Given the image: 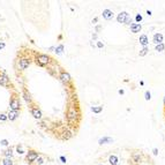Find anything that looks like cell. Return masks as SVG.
I'll return each instance as SVG.
<instances>
[{
    "label": "cell",
    "instance_id": "obj_1",
    "mask_svg": "<svg viewBox=\"0 0 165 165\" xmlns=\"http://www.w3.org/2000/svg\"><path fill=\"white\" fill-rule=\"evenodd\" d=\"M78 115H80V112H78V110L76 106H73V105H72V106L68 107L67 113H66V117H67L68 121H70V122L75 121V120L78 118Z\"/></svg>",
    "mask_w": 165,
    "mask_h": 165
},
{
    "label": "cell",
    "instance_id": "obj_2",
    "mask_svg": "<svg viewBox=\"0 0 165 165\" xmlns=\"http://www.w3.org/2000/svg\"><path fill=\"white\" fill-rule=\"evenodd\" d=\"M50 62V57L46 54H38L37 55V64H39L41 66H45Z\"/></svg>",
    "mask_w": 165,
    "mask_h": 165
},
{
    "label": "cell",
    "instance_id": "obj_3",
    "mask_svg": "<svg viewBox=\"0 0 165 165\" xmlns=\"http://www.w3.org/2000/svg\"><path fill=\"white\" fill-rule=\"evenodd\" d=\"M59 78H60L61 82L65 83V84H68L72 81V76H70L69 73H67V72H61L60 75H59Z\"/></svg>",
    "mask_w": 165,
    "mask_h": 165
},
{
    "label": "cell",
    "instance_id": "obj_4",
    "mask_svg": "<svg viewBox=\"0 0 165 165\" xmlns=\"http://www.w3.org/2000/svg\"><path fill=\"white\" fill-rule=\"evenodd\" d=\"M129 18V14L127 13V12H121V13H119L118 14V16H117V21H118V23H125L126 21H127V18Z\"/></svg>",
    "mask_w": 165,
    "mask_h": 165
},
{
    "label": "cell",
    "instance_id": "obj_5",
    "mask_svg": "<svg viewBox=\"0 0 165 165\" xmlns=\"http://www.w3.org/2000/svg\"><path fill=\"white\" fill-rule=\"evenodd\" d=\"M10 106V111H18L20 110V102H18V98H13L9 103Z\"/></svg>",
    "mask_w": 165,
    "mask_h": 165
},
{
    "label": "cell",
    "instance_id": "obj_6",
    "mask_svg": "<svg viewBox=\"0 0 165 165\" xmlns=\"http://www.w3.org/2000/svg\"><path fill=\"white\" fill-rule=\"evenodd\" d=\"M29 65H30V61H29V59H27V58H22V59H20V61H18V67L21 69H27L29 67Z\"/></svg>",
    "mask_w": 165,
    "mask_h": 165
},
{
    "label": "cell",
    "instance_id": "obj_7",
    "mask_svg": "<svg viewBox=\"0 0 165 165\" xmlns=\"http://www.w3.org/2000/svg\"><path fill=\"white\" fill-rule=\"evenodd\" d=\"M102 16H103L105 20H112L113 16H114V14H113V12L111 9H104L103 13H102Z\"/></svg>",
    "mask_w": 165,
    "mask_h": 165
},
{
    "label": "cell",
    "instance_id": "obj_8",
    "mask_svg": "<svg viewBox=\"0 0 165 165\" xmlns=\"http://www.w3.org/2000/svg\"><path fill=\"white\" fill-rule=\"evenodd\" d=\"M141 29H142L141 23H132V24H130V31H132L133 34H138V32H140Z\"/></svg>",
    "mask_w": 165,
    "mask_h": 165
},
{
    "label": "cell",
    "instance_id": "obj_9",
    "mask_svg": "<svg viewBox=\"0 0 165 165\" xmlns=\"http://www.w3.org/2000/svg\"><path fill=\"white\" fill-rule=\"evenodd\" d=\"M38 156H39L38 152H36V151H29L28 155H27V160H28V162H34V160L37 159Z\"/></svg>",
    "mask_w": 165,
    "mask_h": 165
},
{
    "label": "cell",
    "instance_id": "obj_10",
    "mask_svg": "<svg viewBox=\"0 0 165 165\" xmlns=\"http://www.w3.org/2000/svg\"><path fill=\"white\" fill-rule=\"evenodd\" d=\"M139 42L143 47H147V45L149 44V38H148L147 35H141L139 38Z\"/></svg>",
    "mask_w": 165,
    "mask_h": 165
},
{
    "label": "cell",
    "instance_id": "obj_11",
    "mask_svg": "<svg viewBox=\"0 0 165 165\" xmlns=\"http://www.w3.org/2000/svg\"><path fill=\"white\" fill-rule=\"evenodd\" d=\"M113 142V139L110 138V136H104V138H101L98 140V143L102 146V144H109V143H112Z\"/></svg>",
    "mask_w": 165,
    "mask_h": 165
},
{
    "label": "cell",
    "instance_id": "obj_12",
    "mask_svg": "<svg viewBox=\"0 0 165 165\" xmlns=\"http://www.w3.org/2000/svg\"><path fill=\"white\" fill-rule=\"evenodd\" d=\"M163 38H164V37H163V35H162L160 32H156V34L154 35V38H152V39H154V43L157 45V44L163 43Z\"/></svg>",
    "mask_w": 165,
    "mask_h": 165
},
{
    "label": "cell",
    "instance_id": "obj_13",
    "mask_svg": "<svg viewBox=\"0 0 165 165\" xmlns=\"http://www.w3.org/2000/svg\"><path fill=\"white\" fill-rule=\"evenodd\" d=\"M8 81H9V78L6 74H4V73L0 74V84H1V86H4V87L8 86Z\"/></svg>",
    "mask_w": 165,
    "mask_h": 165
},
{
    "label": "cell",
    "instance_id": "obj_14",
    "mask_svg": "<svg viewBox=\"0 0 165 165\" xmlns=\"http://www.w3.org/2000/svg\"><path fill=\"white\" fill-rule=\"evenodd\" d=\"M31 114L34 115V118H36V119H42V111L39 109H37V107L31 109Z\"/></svg>",
    "mask_w": 165,
    "mask_h": 165
},
{
    "label": "cell",
    "instance_id": "obj_15",
    "mask_svg": "<svg viewBox=\"0 0 165 165\" xmlns=\"http://www.w3.org/2000/svg\"><path fill=\"white\" fill-rule=\"evenodd\" d=\"M109 163L111 165H119V158L115 155H111L109 157Z\"/></svg>",
    "mask_w": 165,
    "mask_h": 165
},
{
    "label": "cell",
    "instance_id": "obj_16",
    "mask_svg": "<svg viewBox=\"0 0 165 165\" xmlns=\"http://www.w3.org/2000/svg\"><path fill=\"white\" fill-rule=\"evenodd\" d=\"M18 115V111H9V113L7 114V119L9 120H15Z\"/></svg>",
    "mask_w": 165,
    "mask_h": 165
},
{
    "label": "cell",
    "instance_id": "obj_17",
    "mask_svg": "<svg viewBox=\"0 0 165 165\" xmlns=\"http://www.w3.org/2000/svg\"><path fill=\"white\" fill-rule=\"evenodd\" d=\"M132 158H133V160H134L135 163H140V162L142 160V155H141L140 152H134V154L132 155Z\"/></svg>",
    "mask_w": 165,
    "mask_h": 165
},
{
    "label": "cell",
    "instance_id": "obj_18",
    "mask_svg": "<svg viewBox=\"0 0 165 165\" xmlns=\"http://www.w3.org/2000/svg\"><path fill=\"white\" fill-rule=\"evenodd\" d=\"M91 111L96 114H99V113L103 111V106H101V105H98V106H91Z\"/></svg>",
    "mask_w": 165,
    "mask_h": 165
},
{
    "label": "cell",
    "instance_id": "obj_19",
    "mask_svg": "<svg viewBox=\"0 0 165 165\" xmlns=\"http://www.w3.org/2000/svg\"><path fill=\"white\" fill-rule=\"evenodd\" d=\"M155 50H156L157 52H163V51L165 50V44L164 43L157 44L156 46H155Z\"/></svg>",
    "mask_w": 165,
    "mask_h": 165
},
{
    "label": "cell",
    "instance_id": "obj_20",
    "mask_svg": "<svg viewBox=\"0 0 165 165\" xmlns=\"http://www.w3.org/2000/svg\"><path fill=\"white\" fill-rule=\"evenodd\" d=\"M64 49H65V47H64V45L60 44V45H58V46L54 49V52L57 53V54H61V53L64 52Z\"/></svg>",
    "mask_w": 165,
    "mask_h": 165
},
{
    "label": "cell",
    "instance_id": "obj_21",
    "mask_svg": "<svg viewBox=\"0 0 165 165\" xmlns=\"http://www.w3.org/2000/svg\"><path fill=\"white\" fill-rule=\"evenodd\" d=\"M4 156H6L7 158H10V157L13 156V150H12V149H7V150L4 152Z\"/></svg>",
    "mask_w": 165,
    "mask_h": 165
},
{
    "label": "cell",
    "instance_id": "obj_22",
    "mask_svg": "<svg viewBox=\"0 0 165 165\" xmlns=\"http://www.w3.org/2000/svg\"><path fill=\"white\" fill-rule=\"evenodd\" d=\"M148 51H149V50H148V47H143V49H142V50L139 52V55H140V57H144V55L148 53Z\"/></svg>",
    "mask_w": 165,
    "mask_h": 165
},
{
    "label": "cell",
    "instance_id": "obj_23",
    "mask_svg": "<svg viewBox=\"0 0 165 165\" xmlns=\"http://www.w3.org/2000/svg\"><path fill=\"white\" fill-rule=\"evenodd\" d=\"M2 165H13V162H12L10 158H5L2 160Z\"/></svg>",
    "mask_w": 165,
    "mask_h": 165
},
{
    "label": "cell",
    "instance_id": "obj_24",
    "mask_svg": "<svg viewBox=\"0 0 165 165\" xmlns=\"http://www.w3.org/2000/svg\"><path fill=\"white\" fill-rule=\"evenodd\" d=\"M144 98H146V101H150V99H151V94H150V91H146V92H144Z\"/></svg>",
    "mask_w": 165,
    "mask_h": 165
},
{
    "label": "cell",
    "instance_id": "obj_25",
    "mask_svg": "<svg viewBox=\"0 0 165 165\" xmlns=\"http://www.w3.org/2000/svg\"><path fill=\"white\" fill-rule=\"evenodd\" d=\"M43 162H44V159L42 158V157H41V156L37 157V159H36V163H37V164H38V165H42V164H43Z\"/></svg>",
    "mask_w": 165,
    "mask_h": 165
},
{
    "label": "cell",
    "instance_id": "obj_26",
    "mask_svg": "<svg viewBox=\"0 0 165 165\" xmlns=\"http://www.w3.org/2000/svg\"><path fill=\"white\" fill-rule=\"evenodd\" d=\"M135 21H136V23H140V22L142 21V15H141V14H138V15L135 16Z\"/></svg>",
    "mask_w": 165,
    "mask_h": 165
},
{
    "label": "cell",
    "instance_id": "obj_27",
    "mask_svg": "<svg viewBox=\"0 0 165 165\" xmlns=\"http://www.w3.org/2000/svg\"><path fill=\"white\" fill-rule=\"evenodd\" d=\"M97 47H98V49H103V47H104V44H103V42L97 41Z\"/></svg>",
    "mask_w": 165,
    "mask_h": 165
},
{
    "label": "cell",
    "instance_id": "obj_28",
    "mask_svg": "<svg viewBox=\"0 0 165 165\" xmlns=\"http://www.w3.org/2000/svg\"><path fill=\"white\" fill-rule=\"evenodd\" d=\"M16 150H18V152L20 154V155H22V154L24 152V151H23V149H22V147H20V146H18V147H16Z\"/></svg>",
    "mask_w": 165,
    "mask_h": 165
},
{
    "label": "cell",
    "instance_id": "obj_29",
    "mask_svg": "<svg viewBox=\"0 0 165 165\" xmlns=\"http://www.w3.org/2000/svg\"><path fill=\"white\" fill-rule=\"evenodd\" d=\"M0 143H1V146H5V147L8 146V141H7V140H1Z\"/></svg>",
    "mask_w": 165,
    "mask_h": 165
},
{
    "label": "cell",
    "instance_id": "obj_30",
    "mask_svg": "<svg viewBox=\"0 0 165 165\" xmlns=\"http://www.w3.org/2000/svg\"><path fill=\"white\" fill-rule=\"evenodd\" d=\"M0 120H1V121L7 120V115H6V114H0Z\"/></svg>",
    "mask_w": 165,
    "mask_h": 165
},
{
    "label": "cell",
    "instance_id": "obj_31",
    "mask_svg": "<svg viewBox=\"0 0 165 165\" xmlns=\"http://www.w3.org/2000/svg\"><path fill=\"white\" fill-rule=\"evenodd\" d=\"M60 160H61V163H64V164L67 162V159H66V157L65 156H60Z\"/></svg>",
    "mask_w": 165,
    "mask_h": 165
},
{
    "label": "cell",
    "instance_id": "obj_32",
    "mask_svg": "<svg viewBox=\"0 0 165 165\" xmlns=\"http://www.w3.org/2000/svg\"><path fill=\"white\" fill-rule=\"evenodd\" d=\"M152 152H154V155H158V149H157V148H154V149H152Z\"/></svg>",
    "mask_w": 165,
    "mask_h": 165
},
{
    "label": "cell",
    "instance_id": "obj_33",
    "mask_svg": "<svg viewBox=\"0 0 165 165\" xmlns=\"http://www.w3.org/2000/svg\"><path fill=\"white\" fill-rule=\"evenodd\" d=\"M118 92H119L120 95H124V94H125V90H124V89H119V90H118Z\"/></svg>",
    "mask_w": 165,
    "mask_h": 165
},
{
    "label": "cell",
    "instance_id": "obj_34",
    "mask_svg": "<svg viewBox=\"0 0 165 165\" xmlns=\"http://www.w3.org/2000/svg\"><path fill=\"white\" fill-rule=\"evenodd\" d=\"M24 98H26L27 102H30V101H31V98H30L29 96H27V95H24Z\"/></svg>",
    "mask_w": 165,
    "mask_h": 165
},
{
    "label": "cell",
    "instance_id": "obj_35",
    "mask_svg": "<svg viewBox=\"0 0 165 165\" xmlns=\"http://www.w3.org/2000/svg\"><path fill=\"white\" fill-rule=\"evenodd\" d=\"M97 21H98V18H95L94 20H92V21H91V23H92V24H96V23H97Z\"/></svg>",
    "mask_w": 165,
    "mask_h": 165
},
{
    "label": "cell",
    "instance_id": "obj_36",
    "mask_svg": "<svg viewBox=\"0 0 165 165\" xmlns=\"http://www.w3.org/2000/svg\"><path fill=\"white\" fill-rule=\"evenodd\" d=\"M5 47V43H0V50H2Z\"/></svg>",
    "mask_w": 165,
    "mask_h": 165
},
{
    "label": "cell",
    "instance_id": "obj_37",
    "mask_svg": "<svg viewBox=\"0 0 165 165\" xmlns=\"http://www.w3.org/2000/svg\"><path fill=\"white\" fill-rule=\"evenodd\" d=\"M147 14H148V16H150V15H151V12H150V10H147Z\"/></svg>",
    "mask_w": 165,
    "mask_h": 165
},
{
    "label": "cell",
    "instance_id": "obj_38",
    "mask_svg": "<svg viewBox=\"0 0 165 165\" xmlns=\"http://www.w3.org/2000/svg\"><path fill=\"white\" fill-rule=\"evenodd\" d=\"M163 103H164V104H165V97H164V99H163Z\"/></svg>",
    "mask_w": 165,
    "mask_h": 165
},
{
    "label": "cell",
    "instance_id": "obj_39",
    "mask_svg": "<svg viewBox=\"0 0 165 165\" xmlns=\"http://www.w3.org/2000/svg\"><path fill=\"white\" fill-rule=\"evenodd\" d=\"M99 165H103V164H99Z\"/></svg>",
    "mask_w": 165,
    "mask_h": 165
}]
</instances>
